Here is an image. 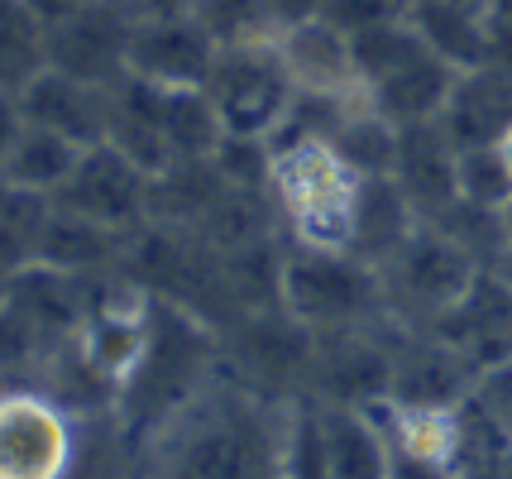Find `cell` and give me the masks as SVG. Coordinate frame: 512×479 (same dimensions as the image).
I'll list each match as a JSON object with an SVG mask.
<instances>
[{
    "label": "cell",
    "instance_id": "8",
    "mask_svg": "<svg viewBox=\"0 0 512 479\" xmlns=\"http://www.w3.org/2000/svg\"><path fill=\"white\" fill-rule=\"evenodd\" d=\"M48 206H58L67 216H82V221H96L106 230H120V235H139L149 226L154 178L130 154H120L115 144H91V149H82L72 178Z\"/></svg>",
    "mask_w": 512,
    "mask_h": 479
},
{
    "label": "cell",
    "instance_id": "22",
    "mask_svg": "<svg viewBox=\"0 0 512 479\" xmlns=\"http://www.w3.org/2000/svg\"><path fill=\"white\" fill-rule=\"evenodd\" d=\"M192 15L206 24V34L216 44H245V39L278 34L268 0H192Z\"/></svg>",
    "mask_w": 512,
    "mask_h": 479
},
{
    "label": "cell",
    "instance_id": "4",
    "mask_svg": "<svg viewBox=\"0 0 512 479\" xmlns=\"http://www.w3.org/2000/svg\"><path fill=\"white\" fill-rule=\"evenodd\" d=\"M350 53H355L359 96L393 125H422L446 115L460 68L426 44L412 20L359 29L350 34Z\"/></svg>",
    "mask_w": 512,
    "mask_h": 479
},
{
    "label": "cell",
    "instance_id": "16",
    "mask_svg": "<svg viewBox=\"0 0 512 479\" xmlns=\"http://www.w3.org/2000/svg\"><path fill=\"white\" fill-rule=\"evenodd\" d=\"M455 144H498L512 130V68L508 63H479L465 68L450 106L441 115Z\"/></svg>",
    "mask_w": 512,
    "mask_h": 479
},
{
    "label": "cell",
    "instance_id": "5",
    "mask_svg": "<svg viewBox=\"0 0 512 479\" xmlns=\"http://www.w3.org/2000/svg\"><path fill=\"white\" fill-rule=\"evenodd\" d=\"M374 269H379L383 288V317L398 321V326H412V331H431L469 293V283L484 274L446 230L431 226V221H422Z\"/></svg>",
    "mask_w": 512,
    "mask_h": 479
},
{
    "label": "cell",
    "instance_id": "9",
    "mask_svg": "<svg viewBox=\"0 0 512 479\" xmlns=\"http://www.w3.org/2000/svg\"><path fill=\"white\" fill-rule=\"evenodd\" d=\"M139 20L134 0H77L48 20V68L115 87L130 63V34Z\"/></svg>",
    "mask_w": 512,
    "mask_h": 479
},
{
    "label": "cell",
    "instance_id": "13",
    "mask_svg": "<svg viewBox=\"0 0 512 479\" xmlns=\"http://www.w3.org/2000/svg\"><path fill=\"white\" fill-rule=\"evenodd\" d=\"M455 163H460V144L450 139L441 120H422V125H398V159H393V183L422 221H436L446 206L460 202L455 187Z\"/></svg>",
    "mask_w": 512,
    "mask_h": 479
},
{
    "label": "cell",
    "instance_id": "29",
    "mask_svg": "<svg viewBox=\"0 0 512 479\" xmlns=\"http://www.w3.org/2000/svg\"><path fill=\"white\" fill-rule=\"evenodd\" d=\"M498 149H503V159H508V173H512V130L498 139Z\"/></svg>",
    "mask_w": 512,
    "mask_h": 479
},
{
    "label": "cell",
    "instance_id": "2",
    "mask_svg": "<svg viewBox=\"0 0 512 479\" xmlns=\"http://www.w3.org/2000/svg\"><path fill=\"white\" fill-rule=\"evenodd\" d=\"M364 173L335 154L321 135L268 139V197L288 245L350 250Z\"/></svg>",
    "mask_w": 512,
    "mask_h": 479
},
{
    "label": "cell",
    "instance_id": "10",
    "mask_svg": "<svg viewBox=\"0 0 512 479\" xmlns=\"http://www.w3.org/2000/svg\"><path fill=\"white\" fill-rule=\"evenodd\" d=\"M216 39L192 10L178 15H139L130 34V63L125 77L154 82V87H206L216 63Z\"/></svg>",
    "mask_w": 512,
    "mask_h": 479
},
{
    "label": "cell",
    "instance_id": "15",
    "mask_svg": "<svg viewBox=\"0 0 512 479\" xmlns=\"http://www.w3.org/2000/svg\"><path fill=\"white\" fill-rule=\"evenodd\" d=\"M316 403L321 446H326V479H393V456L374 408L350 403Z\"/></svg>",
    "mask_w": 512,
    "mask_h": 479
},
{
    "label": "cell",
    "instance_id": "28",
    "mask_svg": "<svg viewBox=\"0 0 512 479\" xmlns=\"http://www.w3.org/2000/svg\"><path fill=\"white\" fill-rule=\"evenodd\" d=\"M139 15H178V10H192V0H134Z\"/></svg>",
    "mask_w": 512,
    "mask_h": 479
},
{
    "label": "cell",
    "instance_id": "26",
    "mask_svg": "<svg viewBox=\"0 0 512 479\" xmlns=\"http://www.w3.org/2000/svg\"><path fill=\"white\" fill-rule=\"evenodd\" d=\"M24 130V111L20 96L0 92V183H5V168H10V154H15V139Z\"/></svg>",
    "mask_w": 512,
    "mask_h": 479
},
{
    "label": "cell",
    "instance_id": "23",
    "mask_svg": "<svg viewBox=\"0 0 512 479\" xmlns=\"http://www.w3.org/2000/svg\"><path fill=\"white\" fill-rule=\"evenodd\" d=\"M469 403L484 412L503 436H512V355L508 360H498V365H484L479 374H474Z\"/></svg>",
    "mask_w": 512,
    "mask_h": 479
},
{
    "label": "cell",
    "instance_id": "17",
    "mask_svg": "<svg viewBox=\"0 0 512 479\" xmlns=\"http://www.w3.org/2000/svg\"><path fill=\"white\" fill-rule=\"evenodd\" d=\"M417 226H422V216L412 211V202L402 197V187L393 183V178H364L350 254H359L364 264H379V259H388Z\"/></svg>",
    "mask_w": 512,
    "mask_h": 479
},
{
    "label": "cell",
    "instance_id": "19",
    "mask_svg": "<svg viewBox=\"0 0 512 479\" xmlns=\"http://www.w3.org/2000/svg\"><path fill=\"white\" fill-rule=\"evenodd\" d=\"M48 68V20L34 0H0V92L20 96Z\"/></svg>",
    "mask_w": 512,
    "mask_h": 479
},
{
    "label": "cell",
    "instance_id": "24",
    "mask_svg": "<svg viewBox=\"0 0 512 479\" xmlns=\"http://www.w3.org/2000/svg\"><path fill=\"white\" fill-rule=\"evenodd\" d=\"M321 15H326L335 29L359 34V29H374V24L407 20V0H326Z\"/></svg>",
    "mask_w": 512,
    "mask_h": 479
},
{
    "label": "cell",
    "instance_id": "12",
    "mask_svg": "<svg viewBox=\"0 0 512 479\" xmlns=\"http://www.w3.org/2000/svg\"><path fill=\"white\" fill-rule=\"evenodd\" d=\"M431 331L446 336L474 369L508 360L512 355V278L503 269H484L469 283V293Z\"/></svg>",
    "mask_w": 512,
    "mask_h": 479
},
{
    "label": "cell",
    "instance_id": "21",
    "mask_svg": "<svg viewBox=\"0 0 512 479\" xmlns=\"http://www.w3.org/2000/svg\"><path fill=\"white\" fill-rule=\"evenodd\" d=\"M455 187H460V202L484 206V211H503L512 202V173L503 149L498 144H460Z\"/></svg>",
    "mask_w": 512,
    "mask_h": 479
},
{
    "label": "cell",
    "instance_id": "30",
    "mask_svg": "<svg viewBox=\"0 0 512 479\" xmlns=\"http://www.w3.org/2000/svg\"><path fill=\"white\" fill-rule=\"evenodd\" d=\"M503 226H508V250H512V202L503 206Z\"/></svg>",
    "mask_w": 512,
    "mask_h": 479
},
{
    "label": "cell",
    "instance_id": "14",
    "mask_svg": "<svg viewBox=\"0 0 512 479\" xmlns=\"http://www.w3.org/2000/svg\"><path fill=\"white\" fill-rule=\"evenodd\" d=\"M278 48H283V63H288L302 96H340V101L359 96L350 34L335 29L326 15L292 24V29H278Z\"/></svg>",
    "mask_w": 512,
    "mask_h": 479
},
{
    "label": "cell",
    "instance_id": "11",
    "mask_svg": "<svg viewBox=\"0 0 512 479\" xmlns=\"http://www.w3.org/2000/svg\"><path fill=\"white\" fill-rule=\"evenodd\" d=\"M20 111L29 125H44L58 130L72 144H106L111 135V87L87 82V77H72L63 68H44L29 87L20 92Z\"/></svg>",
    "mask_w": 512,
    "mask_h": 479
},
{
    "label": "cell",
    "instance_id": "3",
    "mask_svg": "<svg viewBox=\"0 0 512 479\" xmlns=\"http://www.w3.org/2000/svg\"><path fill=\"white\" fill-rule=\"evenodd\" d=\"M221 365V331L192 307L154 297V317H149V341L134 374L120 388L115 417L130 432V441L149 432L178 408L187 393H197Z\"/></svg>",
    "mask_w": 512,
    "mask_h": 479
},
{
    "label": "cell",
    "instance_id": "20",
    "mask_svg": "<svg viewBox=\"0 0 512 479\" xmlns=\"http://www.w3.org/2000/svg\"><path fill=\"white\" fill-rule=\"evenodd\" d=\"M48 221V202L20 187L0 183V293L39 259V235Z\"/></svg>",
    "mask_w": 512,
    "mask_h": 479
},
{
    "label": "cell",
    "instance_id": "18",
    "mask_svg": "<svg viewBox=\"0 0 512 479\" xmlns=\"http://www.w3.org/2000/svg\"><path fill=\"white\" fill-rule=\"evenodd\" d=\"M77 159H82V144H72L58 130H44V125L24 120L20 139H15V154H10V168H5V183L29 192V197L53 202L63 192V183L72 178Z\"/></svg>",
    "mask_w": 512,
    "mask_h": 479
},
{
    "label": "cell",
    "instance_id": "1",
    "mask_svg": "<svg viewBox=\"0 0 512 479\" xmlns=\"http://www.w3.org/2000/svg\"><path fill=\"white\" fill-rule=\"evenodd\" d=\"M297 403L216 365L163 422L134 441V479H288Z\"/></svg>",
    "mask_w": 512,
    "mask_h": 479
},
{
    "label": "cell",
    "instance_id": "25",
    "mask_svg": "<svg viewBox=\"0 0 512 479\" xmlns=\"http://www.w3.org/2000/svg\"><path fill=\"white\" fill-rule=\"evenodd\" d=\"M484 34H489V58L512 68V0H484Z\"/></svg>",
    "mask_w": 512,
    "mask_h": 479
},
{
    "label": "cell",
    "instance_id": "6",
    "mask_svg": "<svg viewBox=\"0 0 512 479\" xmlns=\"http://www.w3.org/2000/svg\"><path fill=\"white\" fill-rule=\"evenodd\" d=\"M288 245V240H283ZM283 312L297 317L307 331H350L383 317L379 269L350 250H283Z\"/></svg>",
    "mask_w": 512,
    "mask_h": 479
},
{
    "label": "cell",
    "instance_id": "27",
    "mask_svg": "<svg viewBox=\"0 0 512 479\" xmlns=\"http://www.w3.org/2000/svg\"><path fill=\"white\" fill-rule=\"evenodd\" d=\"M326 10V0H268V15L273 29H292V24H307Z\"/></svg>",
    "mask_w": 512,
    "mask_h": 479
},
{
    "label": "cell",
    "instance_id": "7",
    "mask_svg": "<svg viewBox=\"0 0 512 479\" xmlns=\"http://www.w3.org/2000/svg\"><path fill=\"white\" fill-rule=\"evenodd\" d=\"M201 92L211 96L230 139H264L268 144L283 130L292 101H297V82L283 63L278 34H268V39L216 48V63H211V77Z\"/></svg>",
    "mask_w": 512,
    "mask_h": 479
}]
</instances>
